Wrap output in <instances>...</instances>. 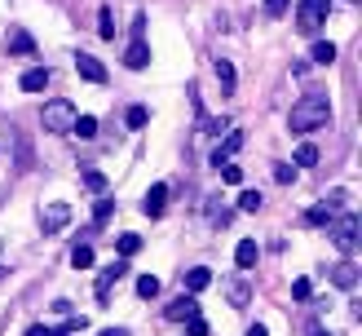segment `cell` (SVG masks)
Returning a JSON list of instances; mask_svg holds the SVG:
<instances>
[{"label": "cell", "mask_w": 362, "mask_h": 336, "mask_svg": "<svg viewBox=\"0 0 362 336\" xmlns=\"http://www.w3.org/2000/svg\"><path fill=\"white\" fill-rule=\"evenodd\" d=\"M327 120H332V102L322 98V93H305V98L292 106V115H287V129H292V133H314V129H322Z\"/></svg>", "instance_id": "6da1fadb"}, {"label": "cell", "mask_w": 362, "mask_h": 336, "mask_svg": "<svg viewBox=\"0 0 362 336\" xmlns=\"http://www.w3.org/2000/svg\"><path fill=\"white\" fill-rule=\"evenodd\" d=\"M76 106H71L66 98H53V102H45V111H40V120H45V133H71V124H76Z\"/></svg>", "instance_id": "7a4b0ae2"}, {"label": "cell", "mask_w": 362, "mask_h": 336, "mask_svg": "<svg viewBox=\"0 0 362 336\" xmlns=\"http://www.w3.org/2000/svg\"><path fill=\"white\" fill-rule=\"evenodd\" d=\"M327 13H332V0H300L296 5V27L305 35H318V27L327 23Z\"/></svg>", "instance_id": "3957f363"}, {"label": "cell", "mask_w": 362, "mask_h": 336, "mask_svg": "<svg viewBox=\"0 0 362 336\" xmlns=\"http://www.w3.org/2000/svg\"><path fill=\"white\" fill-rule=\"evenodd\" d=\"M327 226H332V243L345 257H354V248H358V217H354V212H340V217H332Z\"/></svg>", "instance_id": "277c9868"}, {"label": "cell", "mask_w": 362, "mask_h": 336, "mask_svg": "<svg viewBox=\"0 0 362 336\" xmlns=\"http://www.w3.org/2000/svg\"><path fill=\"white\" fill-rule=\"evenodd\" d=\"M66 221H71V204H45L40 208V230L45 235H58Z\"/></svg>", "instance_id": "5b68a950"}, {"label": "cell", "mask_w": 362, "mask_h": 336, "mask_svg": "<svg viewBox=\"0 0 362 336\" xmlns=\"http://www.w3.org/2000/svg\"><path fill=\"white\" fill-rule=\"evenodd\" d=\"M124 274H129V261H124V257L106 265V270L98 274V301H106V296H111V288H115V283H119Z\"/></svg>", "instance_id": "8992f818"}, {"label": "cell", "mask_w": 362, "mask_h": 336, "mask_svg": "<svg viewBox=\"0 0 362 336\" xmlns=\"http://www.w3.org/2000/svg\"><path fill=\"white\" fill-rule=\"evenodd\" d=\"M173 323H190V318H199V301L190 296V292H181L177 301H168V310H164Z\"/></svg>", "instance_id": "52a82bcc"}, {"label": "cell", "mask_w": 362, "mask_h": 336, "mask_svg": "<svg viewBox=\"0 0 362 336\" xmlns=\"http://www.w3.org/2000/svg\"><path fill=\"white\" fill-rule=\"evenodd\" d=\"M164 208H168V186L155 182L146 190V199H141V212H146V217H164Z\"/></svg>", "instance_id": "ba28073f"}, {"label": "cell", "mask_w": 362, "mask_h": 336, "mask_svg": "<svg viewBox=\"0 0 362 336\" xmlns=\"http://www.w3.org/2000/svg\"><path fill=\"white\" fill-rule=\"evenodd\" d=\"M76 71H80L88 84H106V66L93 58V53H76Z\"/></svg>", "instance_id": "9c48e42d"}, {"label": "cell", "mask_w": 362, "mask_h": 336, "mask_svg": "<svg viewBox=\"0 0 362 336\" xmlns=\"http://www.w3.org/2000/svg\"><path fill=\"white\" fill-rule=\"evenodd\" d=\"M124 66H129V71H146L151 66V45L146 40H133L129 49H124Z\"/></svg>", "instance_id": "30bf717a"}, {"label": "cell", "mask_w": 362, "mask_h": 336, "mask_svg": "<svg viewBox=\"0 0 362 336\" xmlns=\"http://www.w3.org/2000/svg\"><path fill=\"white\" fill-rule=\"evenodd\" d=\"M327 274H332V283H336V288H345V292H354V288H358V265H354L349 257L340 261V265H332Z\"/></svg>", "instance_id": "8fae6325"}, {"label": "cell", "mask_w": 362, "mask_h": 336, "mask_svg": "<svg viewBox=\"0 0 362 336\" xmlns=\"http://www.w3.org/2000/svg\"><path fill=\"white\" fill-rule=\"evenodd\" d=\"M239 146H243V133H226V141L212 151V168H221V164H230L234 155H239Z\"/></svg>", "instance_id": "7c38bea8"}, {"label": "cell", "mask_w": 362, "mask_h": 336, "mask_svg": "<svg viewBox=\"0 0 362 336\" xmlns=\"http://www.w3.org/2000/svg\"><path fill=\"white\" fill-rule=\"evenodd\" d=\"M257 261H261L257 239H239V248H234V265H239V270H252Z\"/></svg>", "instance_id": "4fadbf2b"}, {"label": "cell", "mask_w": 362, "mask_h": 336, "mask_svg": "<svg viewBox=\"0 0 362 336\" xmlns=\"http://www.w3.org/2000/svg\"><path fill=\"white\" fill-rule=\"evenodd\" d=\"M23 93H45L49 88V66H31V71H23Z\"/></svg>", "instance_id": "5bb4252c"}, {"label": "cell", "mask_w": 362, "mask_h": 336, "mask_svg": "<svg viewBox=\"0 0 362 336\" xmlns=\"http://www.w3.org/2000/svg\"><path fill=\"white\" fill-rule=\"evenodd\" d=\"M181 283H186V292L194 296V292H204L208 283H212V270H208V265H194V270H186V274H181Z\"/></svg>", "instance_id": "9a60e30c"}, {"label": "cell", "mask_w": 362, "mask_h": 336, "mask_svg": "<svg viewBox=\"0 0 362 336\" xmlns=\"http://www.w3.org/2000/svg\"><path fill=\"white\" fill-rule=\"evenodd\" d=\"M9 53H18V58H31V53H35V40H31L23 27L9 31Z\"/></svg>", "instance_id": "2e32d148"}, {"label": "cell", "mask_w": 362, "mask_h": 336, "mask_svg": "<svg viewBox=\"0 0 362 336\" xmlns=\"http://www.w3.org/2000/svg\"><path fill=\"white\" fill-rule=\"evenodd\" d=\"M115 248H119V257L129 261V257H137V253H141V235H133V230H124V235L115 239Z\"/></svg>", "instance_id": "e0dca14e"}, {"label": "cell", "mask_w": 362, "mask_h": 336, "mask_svg": "<svg viewBox=\"0 0 362 336\" xmlns=\"http://www.w3.org/2000/svg\"><path fill=\"white\" fill-rule=\"evenodd\" d=\"M332 217H336V208H332V204H314L310 212H305V226H327Z\"/></svg>", "instance_id": "ac0fdd59"}, {"label": "cell", "mask_w": 362, "mask_h": 336, "mask_svg": "<svg viewBox=\"0 0 362 336\" xmlns=\"http://www.w3.org/2000/svg\"><path fill=\"white\" fill-rule=\"evenodd\" d=\"M71 133H76L80 141H88V137H98V120H93V115H76V124H71Z\"/></svg>", "instance_id": "d6986e66"}, {"label": "cell", "mask_w": 362, "mask_h": 336, "mask_svg": "<svg viewBox=\"0 0 362 336\" xmlns=\"http://www.w3.org/2000/svg\"><path fill=\"white\" fill-rule=\"evenodd\" d=\"M216 80H221V93L230 98V93H234V62H226V58H216Z\"/></svg>", "instance_id": "ffe728a7"}, {"label": "cell", "mask_w": 362, "mask_h": 336, "mask_svg": "<svg viewBox=\"0 0 362 336\" xmlns=\"http://www.w3.org/2000/svg\"><path fill=\"white\" fill-rule=\"evenodd\" d=\"M314 62H322V66H332L336 62V45L332 40H314V53H310Z\"/></svg>", "instance_id": "44dd1931"}, {"label": "cell", "mask_w": 362, "mask_h": 336, "mask_svg": "<svg viewBox=\"0 0 362 336\" xmlns=\"http://www.w3.org/2000/svg\"><path fill=\"white\" fill-rule=\"evenodd\" d=\"M71 265H76V270H88V265H93V248L76 243V248H71Z\"/></svg>", "instance_id": "7402d4cb"}, {"label": "cell", "mask_w": 362, "mask_h": 336, "mask_svg": "<svg viewBox=\"0 0 362 336\" xmlns=\"http://www.w3.org/2000/svg\"><path fill=\"white\" fill-rule=\"evenodd\" d=\"M98 35L102 40H115V13L102 5V13H98Z\"/></svg>", "instance_id": "603a6c76"}, {"label": "cell", "mask_w": 362, "mask_h": 336, "mask_svg": "<svg viewBox=\"0 0 362 336\" xmlns=\"http://www.w3.org/2000/svg\"><path fill=\"white\" fill-rule=\"evenodd\" d=\"M80 182H84V190L102 195V190H106V173H98V168H84V177H80Z\"/></svg>", "instance_id": "cb8c5ba5"}, {"label": "cell", "mask_w": 362, "mask_h": 336, "mask_svg": "<svg viewBox=\"0 0 362 336\" xmlns=\"http://www.w3.org/2000/svg\"><path fill=\"white\" fill-rule=\"evenodd\" d=\"M314 164H318V146H310V141L296 146V168H314Z\"/></svg>", "instance_id": "d4e9b609"}, {"label": "cell", "mask_w": 362, "mask_h": 336, "mask_svg": "<svg viewBox=\"0 0 362 336\" xmlns=\"http://www.w3.org/2000/svg\"><path fill=\"white\" fill-rule=\"evenodd\" d=\"M226 292H230V301H234V306H247V296H252L243 279H230V288H226Z\"/></svg>", "instance_id": "484cf974"}, {"label": "cell", "mask_w": 362, "mask_h": 336, "mask_svg": "<svg viewBox=\"0 0 362 336\" xmlns=\"http://www.w3.org/2000/svg\"><path fill=\"white\" fill-rule=\"evenodd\" d=\"M124 120H129V129H146L151 111H146V106H129V115H124Z\"/></svg>", "instance_id": "4316f807"}, {"label": "cell", "mask_w": 362, "mask_h": 336, "mask_svg": "<svg viewBox=\"0 0 362 336\" xmlns=\"http://www.w3.org/2000/svg\"><path fill=\"white\" fill-rule=\"evenodd\" d=\"M216 173H221V182H230V186H239V182H243V168L234 164V159H230V164H221Z\"/></svg>", "instance_id": "83f0119b"}, {"label": "cell", "mask_w": 362, "mask_h": 336, "mask_svg": "<svg viewBox=\"0 0 362 336\" xmlns=\"http://www.w3.org/2000/svg\"><path fill=\"white\" fill-rule=\"evenodd\" d=\"M261 204H265V199H261V190H243V195H239V208H243V212H257Z\"/></svg>", "instance_id": "f1b7e54d"}, {"label": "cell", "mask_w": 362, "mask_h": 336, "mask_svg": "<svg viewBox=\"0 0 362 336\" xmlns=\"http://www.w3.org/2000/svg\"><path fill=\"white\" fill-rule=\"evenodd\" d=\"M155 292H159V279H155V274H141V279H137V296H146V301H151Z\"/></svg>", "instance_id": "f546056e"}, {"label": "cell", "mask_w": 362, "mask_h": 336, "mask_svg": "<svg viewBox=\"0 0 362 336\" xmlns=\"http://www.w3.org/2000/svg\"><path fill=\"white\" fill-rule=\"evenodd\" d=\"M111 212H115L111 199H98V208H93V226H106V221H111Z\"/></svg>", "instance_id": "4dcf8cb0"}, {"label": "cell", "mask_w": 362, "mask_h": 336, "mask_svg": "<svg viewBox=\"0 0 362 336\" xmlns=\"http://www.w3.org/2000/svg\"><path fill=\"white\" fill-rule=\"evenodd\" d=\"M274 182H279V186L296 182V168H292V164H274Z\"/></svg>", "instance_id": "1f68e13d"}, {"label": "cell", "mask_w": 362, "mask_h": 336, "mask_svg": "<svg viewBox=\"0 0 362 336\" xmlns=\"http://www.w3.org/2000/svg\"><path fill=\"white\" fill-rule=\"evenodd\" d=\"M27 336H66L62 328H45V323H35V328H27Z\"/></svg>", "instance_id": "d6a6232c"}, {"label": "cell", "mask_w": 362, "mask_h": 336, "mask_svg": "<svg viewBox=\"0 0 362 336\" xmlns=\"http://www.w3.org/2000/svg\"><path fill=\"white\" fill-rule=\"evenodd\" d=\"M292 296H296V301H310V279H296V283H292Z\"/></svg>", "instance_id": "836d02e7"}, {"label": "cell", "mask_w": 362, "mask_h": 336, "mask_svg": "<svg viewBox=\"0 0 362 336\" xmlns=\"http://www.w3.org/2000/svg\"><path fill=\"white\" fill-rule=\"evenodd\" d=\"M133 40H146V13L133 18Z\"/></svg>", "instance_id": "e575fe53"}, {"label": "cell", "mask_w": 362, "mask_h": 336, "mask_svg": "<svg viewBox=\"0 0 362 336\" xmlns=\"http://www.w3.org/2000/svg\"><path fill=\"white\" fill-rule=\"evenodd\" d=\"M287 5H292V0H265V9L274 13V18H279V13H287Z\"/></svg>", "instance_id": "d590c367"}, {"label": "cell", "mask_w": 362, "mask_h": 336, "mask_svg": "<svg viewBox=\"0 0 362 336\" xmlns=\"http://www.w3.org/2000/svg\"><path fill=\"white\" fill-rule=\"evenodd\" d=\"M190 336H208V323H204V318H190Z\"/></svg>", "instance_id": "8d00e7d4"}, {"label": "cell", "mask_w": 362, "mask_h": 336, "mask_svg": "<svg viewBox=\"0 0 362 336\" xmlns=\"http://www.w3.org/2000/svg\"><path fill=\"white\" fill-rule=\"evenodd\" d=\"M247 336H269V332H265V328L257 323V328H247Z\"/></svg>", "instance_id": "74e56055"}, {"label": "cell", "mask_w": 362, "mask_h": 336, "mask_svg": "<svg viewBox=\"0 0 362 336\" xmlns=\"http://www.w3.org/2000/svg\"><path fill=\"white\" fill-rule=\"evenodd\" d=\"M310 336H332V332H322V328H318V323H314V328H310Z\"/></svg>", "instance_id": "f35d334b"}, {"label": "cell", "mask_w": 362, "mask_h": 336, "mask_svg": "<svg viewBox=\"0 0 362 336\" xmlns=\"http://www.w3.org/2000/svg\"><path fill=\"white\" fill-rule=\"evenodd\" d=\"M102 336H129V332H102Z\"/></svg>", "instance_id": "ab89813d"}, {"label": "cell", "mask_w": 362, "mask_h": 336, "mask_svg": "<svg viewBox=\"0 0 362 336\" xmlns=\"http://www.w3.org/2000/svg\"><path fill=\"white\" fill-rule=\"evenodd\" d=\"M0 279H5V265H0Z\"/></svg>", "instance_id": "60d3db41"}]
</instances>
